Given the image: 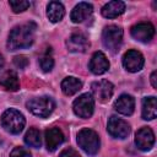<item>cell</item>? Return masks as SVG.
I'll return each mask as SVG.
<instances>
[{"mask_svg": "<svg viewBox=\"0 0 157 157\" xmlns=\"http://www.w3.org/2000/svg\"><path fill=\"white\" fill-rule=\"evenodd\" d=\"M37 25L34 22H26L23 25L16 26L11 29L9 38H7V49L9 50H17L28 48L34 42Z\"/></svg>", "mask_w": 157, "mask_h": 157, "instance_id": "obj_1", "label": "cell"}, {"mask_svg": "<svg viewBox=\"0 0 157 157\" xmlns=\"http://www.w3.org/2000/svg\"><path fill=\"white\" fill-rule=\"evenodd\" d=\"M25 124H26L25 117L17 109L10 108L5 110L1 115V125L10 134H13V135L20 134L23 130Z\"/></svg>", "mask_w": 157, "mask_h": 157, "instance_id": "obj_2", "label": "cell"}, {"mask_svg": "<svg viewBox=\"0 0 157 157\" xmlns=\"http://www.w3.org/2000/svg\"><path fill=\"white\" fill-rule=\"evenodd\" d=\"M78 146L90 156H94L99 151L101 141L98 134L92 129H82L77 134Z\"/></svg>", "mask_w": 157, "mask_h": 157, "instance_id": "obj_3", "label": "cell"}, {"mask_svg": "<svg viewBox=\"0 0 157 157\" xmlns=\"http://www.w3.org/2000/svg\"><path fill=\"white\" fill-rule=\"evenodd\" d=\"M26 107L34 115L40 118H47L53 113L55 108V102L50 97L43 96V97H36L29 99L26 103Z\"/></svg>", "mask_w": 157, "mask_h": 157, "instance_id": "obj_4", "label": "cell"}, {"mask_svg": "<svg viewBox=\"0 0 157 157\" xmlns=\"http://www.w3.org/2000/svg\"><path fill=\"white\" fill-rule=\"evenodd\" d=\"M103 45L112 53H117L123 42V29L115 25H109L104 27L102 32Z\"/></svg>", "mask_w": 157, "mask_h": 157, "instance_id": "obj_5", "label": "cell"}, {"mask_svg": "<svg viewBox=\"0 0 157 157\" xmlns=\"http://www.w3.org/2000/svg\"><path fill=\"white\" fill-rule=\"evenodd\" d=\"M72 109H74V113L77 117L83 118V119L90 118L93 114V110H94L93 96L88 92L78 96L72 103Z\"/></svg>", "mask_w": 157, "mask_h": 157, "instance_id": "obj_6", "label": "cell"}, {"mask_svg": "<svg viewBox=\"0 0 157 157\" xmlns=\"http://www.w3.org/2000/svg\"><path fill=\"white\" fill-rule=\"evenodd\" d=\"M107 130L115 139H125L130 134V125L124 119L112 115L108 120Z\"/></svg>", "mask_w": 157, "mask_h": 157, "instance_id": "obj_7", "label": "cell"}, {"mask_svg": "<svg viewBox=\"0 0 157 157\" xmlns=\"http://www.w3.org/2000/svg\"><path fill=\"white\" fill-rule=\"evenodd\" d=\"M91 88H92V93L94 94V97L102 103L108 102L114 93V86L108 80L96 81L91 85Z\"/></svg>", "mask_w": 157, "mask_h": 157, "instance_id": "obj_8", "label": "cell"}, {"mask_svg": "<svg viewBox=\"0 0 157 157\" xmlns=\"http://www.w3.org/2000/svg\"><path fill=\"white\" fill-rule=\"evenodd\" d=\"M145 64V59L142 56V54L137 50H128L124 56H123V65L125 67V70H128L129 72H137L144 67Z\"/></svg>", "mask_w": 157, "mask_h": 157, "instance_id": "obj_9", "label": "cell"}, {"mask_svg": "<svg viewBox=\"0 0 157 157\" xmlns=\"http://www.w3.org/2000/svg\"><path fill=\"white\" fill-rule=\"evenodd\" d=\"M131 36L139 42L147 43L155 36V27L150 22H140L131 28Z\"/></svg>", "mask_w": 157, "mask_h": 157, "instance_id": "obj_10", "label": "cell"}, {"mask_svg": "<svg viewBox=\"0 0 157 157\" xmlns=\"http://www.w3.org/2000/svg\"><path fill=\"white\" fill-rule=\"evenodd\" d=\"M135 144H136L137 148L141 150V151L151 150L153 147V144H155L153 131L147 126H144V128L139 129L136 135H135Z\"/></svg>", "mask_w": 157, "mask_h": 157, "instance_id": "obj_11", "label": "cell"}, {"mask_svg": "<svg viewBox=\"0 0 157 157\" xmlns=\"http://www.w3.org/2000/svg\"><path fill=\"white\" fill-rule=\"evenodd\" d=\"M66 48L71 53H85L90 48V42L82 33H74L66 39Z\"/></svg>", "mask_w": 157, "mask_h": 157, "instance_id": "obj_12", "label": "cell"}, {"mask_svg": "<svg viewBox=\"0 0 157 157\" xmlns=\"http://www.w3.org/2000/svg\"><path fill=\"white\" fill-rule=\"evenodd\" d=\"M88 69L94 75L104 74L109 69V61H108L107 56L104 55V53H102V52L93 53V55L90 60V64H88Z\"/></svg>", "mask_w": 157, "mask_h": 157, "instance_id": "obj_13", "label": "cell"}, {"mask_svg": "<svg viewBox=\"0 0 157 157\" xmlns=\"http://www.w3.org/2000/svg\"><path fill=\"white\" fill-rule=\"evenodd\" d=\"M93 12V6L90 2H78L71 11L70 18L74 23H81L86 21Z\"/></svg>", "mask_w": 157, "mask_h": 157, "instance_id": "obj_14", "label": "cell"}, {"mask_svg": "<svg viewBox=\"0 0 157 157\" xmlns=\"http://www.w3.org/2000/svg\"><path fill=\"white\" fill-rule=\"evenodd\" d=\"M64 142V134L59 128H49L45 130V146L47 150L54 152Z\"/></svg>", "mask_w": 157, "mask_h": 157, "instance_id": "obj_15", "label": "cell"}, {"mask_svg": "<svg viewBox=\"0 0 157 157\" xmlns=\"http://www.w3.org/2000/svg\"><path fill=\"white\" fill-rule=\"evenodd\" d=\"M114 108L118 113L123 115H131L135 109V99L130 94H120L118 99L114 102Z\"/></svg>", "mask_w": 157, "mask_h": 157, "instance_id": "obj_16", "label": "cell"}, {"mask_svg": "<svg viewBox=\"0 0 157 157\" xmlns=\"http://www.w3.org/2000/svg\"><path fill=\"white\" fill-rule=\"evenodd\" d=\"M125 11V2L119 1V0H113L107 2L102 7V16L105 18H115L120 16Z\"/></svg>", "mask_w": 157, "mask_h": 157, "instance_id": "obj_17", "label": "cell"}, {"mask_svg": "<svg viewBox=\"0 0 157 157\" xmlns=\"http://www.w3.org/2000/svg\"><path fill=\"white\" fill-rule=\"evenodd\" d=\"M0 86L6 91H11V92L17 91L20 88V81H18L17 74L12 70L4 72L0 76Z\"/></svg>", "mask_w": 157, "mask_h": 157, "instance_id": "obj_18", "label": "cell"}, {"mask_svg": "<svg viewBox=\"0 0 157 157\" xmlns=\"http://www.w3.org/2000/svg\"><path fill=\"white\" fill-rule=\"evenodd\" d=\"M142 119L145 120H152L157 117V101L156 97L150 96L145 97L142 99V112H141Z\"/></svg>", "mask_w": 157, "mask_h": 157, "instance_id": "obj_19", "label": "cell"}, {"mask_svg": "<svg viewBox=\"0 0 157 157\" xmlns=\"http://www.w3.org/2000/svg\"><path fill=\"white\" fill-rule=\"evenodd\" d=\"M65 15V9H64V5L59 1H50L47 6V16L49 18L50 22L53 23H56L59 21L63 20Z\"/></svg>", "mask_w": 157, "mask_h": 157, "instance_id": "obj_20", "label": "cell"}, {"mask_svg": "<svg viewBox=\"0 0 157 157\" xmlns=\"http://www.w3.org/2000/svg\"><path fill=\"white\" fill-rule=\"evenodd\" d=\"M81 88H82V82L74 76H67L61 81V91L66 96H72L76 92H78Z\"/></svg>", "mask_w": 157, "mask_h": 157, "instance_id": "obj_21", "label": "cell"}, {"mask_svg": "<svg viewBox=\"0 0 157 157\" xmlns=\"http://www.w3.org/2000/svg\"><path fill=\"white\" fill-rule=\"evenodd\" d=\"M25 142L27 146L33 147V148H39L42 145V137H40V132L38 129L36 128H31L26 135H25Z\"/></svg>", "mask_w": 157, "mask_h": 157, "instance_id": "obj_22", "label": "cell"}, {"mask_svg": "<svg viewBox=\"0 0 157 157\" xmlns=\"http://www.w3.org/2000/svg\"><path fill=\"white\" fill-rule=\"evenodd\" d=\"M39 66L44 72H49L52 71L53 66H54V59L53 56L49 54V52H45L40 58H39Z\"/></svg>", "mask_w": 157, "mask_h": 157, "instance_id": "obj_23", "label": "cell"}, {"mask_svg": "<svg viewBox=\"0 0 157 157\" xmlns=\"http://www.w3.org/2000/svg\"><path fill=\"white\" fill-rule=\"evenodd\" d=\"M9 4H10V6L15 13L23 12L29 7V2L26 0H10Z\"/></svg>", "mask_w": 157, "mask_h": 157, "instance_id": "obj_24", "label": "cell"}, {"mask_svg": "<svg viewBox=\"0 0 157 157\" xmlns=\"http://www.w3.org/2000/svg\"><path fill=\"white\" fill-rule=\"evenodd\" d=\"M13 64H15V66L18 67V69H25V67L28 66L29 61H28V59H27L25 55H16V56L13 58Z\"/></svg>", "mask_w": 157, "mask_h": 157, "instance_id": "obj_25", "label": "cell"}, {"mask_svg": "<svg viewBox=\"0 0 157 157\" xmlns=\"http://www.w3.org/2000/svg\"><path fill=\"white\" fill-rule=\"evenodd\" d=\"M10 157H31V153L25 147H15L11 151Z\"/></svg>", "mask_w": 157, "mask_h": 157, "instance_id": "obj_26", "label": "cell"}, {"mask_svg": "<svg viewBox=\"0 0 157 157\" xmlns=\"http://www.w3.org/2000/svg\"><path fill=\"white\" fill-rule=\"evenodd\" d=\"M59 157H81V156L78 155L77 151H75L74 148H70V147H69V148L63 150V151L60 152Z\"/></svg>", "mask_w": 157, "mask_h": 157, "instance_id": "obj_27", "label": "cell"}, {"mask_svg": "<svg viewBox=\"0 0 157 157\" xmlns=\"http://www.w3.org/2000/svg\"><path fill=\"white\" fill-rule=\"evenodd\" d=\"M151 83H152L153 88H157V72L156 71H153L151 74Z\"/></svg>", "mask_w": 157, "mask_h": 157, "instance_id": "obj_28", "label": "cell"}, {"mask_svg": "<svg viewBox=\"0 0 157 157\" xmlns=\"http://www.w3.org/2000/svg\"><path fill=\"white\" fill-rule=\"evenodd\" d=\"M4 65H5V59H4V56H2V54H0V71L2 70V67H4Z\"/></svg>", "mask_w": 157, "mask_h": 157, "instance_id": "obj_29", "label": "cell"}]
</instances>
